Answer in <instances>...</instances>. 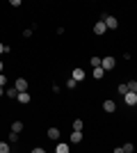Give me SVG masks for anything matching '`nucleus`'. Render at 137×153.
<instances>
[{
	"instance_id": "obj_1",
	"label": "nucleus",
	"mask_w": 137,
	"mask_h": 153,
	"mask_svg": "<svg viewBox=\"0 0 137 153\" xmlns=\"http://www.w3.org/2000/svg\"><path fill=\"white\" fill-rule=\"evenodd\" d=\"M101 66H103L105 71H112L117 66V59L112 57V55H103V57H101Z\"/></svg>"
},
{
	"instance_id": "obj_2",
	"label": "nucleus",
	"mask_w": 137,
	"mask_h": 153,
	"mask_svg": "<svg viewBox=\"0 0 137 153\" xmlns=\"http://www.w3.org/2000/svg\"><path fill=\"white\" fill-rule=\"evenodd\" d=\"M124 103L128 108H135L137 105V91H126L124 94Z\"/></svg>"
},
{
	"instance_id": "obj_3",
	"label": "nucleus",
	"mask_w": 137,
	"mask_h": 153,
	"mask_svg": "<svg viewBox=\"0 0 137 153\" xmlns=\"http://www.w3.org/2000/svg\"><path fill=\"white\" fill-rule=\"evenodd\" d=\"M105 32H107V25H105V21H98L96 25H94V34H96V37H103Z\"/></svg>"
},
{
	"instance_id": "obj_4",
	"label": "nucleus",
	"mask_w": 137,
	"mask_h": 153,
	"mask_svg": "<svg viewBox=\"0 0 137 153\" xmlns=\"http://www.w3.org/2000/svg\"><path fill=\"white\" fill-rule=\"evenodd\" d=\"M16 101H19L21 105H27V103L32 101V96H30V91H19V96H16Z\"/></svg>"
},
{
	"instance_id": "obj_5",
	"label": "nucleus",
	"mask_w": 137,
	"mask_h": 153,
	"mask_svg": "<svg viewBox=\"0 0 137 153\" xmlns=\"http://www.w3.org/2000/svg\"><path fill=\"white\" fill-rule=\"evenodd\" d=\"M103 21H105V25H107V30H117L119 27V21L114 16H103Z\"/></svg>"
},
{
	"instance_id": "obj_6",
	"label": "nucleus",
	"mask_w": 137,
	"mask_h": 153,
	"mask_svg": "<svg viewBox=\"0 0 137 153\" xmlns=\"http://www.w3.org/2000/svg\"><path fill=\"white\" fill-rule=\"evenodd\" d=\"M103 110L107 112V114H112V112L117 110V103L112 101V98H105V101H103Z\"/></svg>"
},
{
	"instance_id": "obj_7",
	"label": "nucleus",
	"mask_w": 137,
	"mask_h": 153,
	"mask_svg": "<svg viewBox=\"0 0 137 153\" xmlns=\"http://www.w3.org/2000/svg\"><path fill=\"white\" fill-rule=\"evenodd\" d=\"M14 87H16L19 91H27V80H25V78H16Z\"/></svg>"
},
{
	"instance_id": "obj_8",
	"label": "nucleus",
	"mask_w": 137,
	"mask_h": 153,
	"mask_svg": "<svg viewBox=\"0 0 137 153\" xmlns=\"http://www.w3.org/2000/svg\"><path fill=\"white\" fill-rule=\"evenodd\" d=\"M71 78H76V80H78V82H82V80H85V69H73V73H71Z\"/></svg>"
},
{
	"instance_id": "obj_9",
	"label": "nucleus",
	"mask_w": 137,
	"mask_h": 153,
	"mask_svg": "<svg viewBox=\"0 0 137 153\" xmlns=\"http://www.w3.org/2000/svg\"><path fill=\"white\" fill-rule=\"evenodd\" d=\"M69 142H71V144H80V142H82V130H73Z\"/></svg>"
},
{
	"instance_id": "obj_10",
	"label": "nucleus",
	"mask_w": 137,
	"mask_h": 153,
	"mask_svg": "<svg viewBox=\"0 0 137 153\" xmlns=\"http://www.w3.org/2000/svg\"><path fill=\"white\" fill-rule=\"evenodd\" d=\"M91 76L96 78V80H101V78L105 76V69H103V66H94V71H91Z\"/></svg>"
},
{
	"instance_id": "obj_11",
	"label": "nucleus",
	"mask_w": 137,
	"mask_h": 153,
	"mask_svg": "<svg viewBox=\"0 0 137 153\" xmlns=\"http://www.w3.org/2000/svg\"><path fill=\"white\" fill-rule=\"evenodd\" d=\"M48 140H59V128H48Z\"/></svg>"
},
{
	"instance_id": "obj_12",
	"label": "nucleus",
	"mask_w": 137,
	"mask_h": 153,
	"mask_svg": "<svg viewBox=\"0 0 137 153\" xmlns=\"http://www.w3.org/2000/svg\"><path fill=\"white\" fill-rule=\"evenodd\" d=\"M5 96H9V98H16V96H19V89H16V87H9V89H5Z\"/></svg>"
},
{
	"instance_id": "obj_13",
	"label": "nucleus",
	"mask_w": 137,
	"mask_h": 153,
	"mask_svg": "<svg viewBox=\"0 0 137 153\" xmlns=\"http://www.w3.org/2000/svg\"><path fill=\"white\" fill-rule=\"evenodd\" d=\"M69 149H71V146H69L66 142H59V144H57V153H69Z\"/></svg>"
},
{
	"instance_id": "obj_14",
	"label": "nucleus",
	"mask_w": 137,
	"mask_h": 153,
	"mask_svg": "<svg viewBox=\"0 0 137 153\" xmlns=\"http://www.w3.org/2000/svg\"><path fill=\"white\" fill-rule=\"evenodd\" d=\"M12 151V144L9 142H0V153H9Z\"/></svg>"
},
{
	"instance_id": "obj_15",
	"label": "nucleus",
	"mask_w": 137,
	"mask_h": 153,
	"mask_svg": "<svg viewBox=\"0 0 137 153\" xmlns=\"http://www.w3.org/2000/svg\"><path fill=\"white\" fill-rule=\"evenodd\" d=\"M12 130H14V133H21V130H23V121H14L12 123Z\"/></svg>"
},
{
	"instance_id": "obj_16",
	"label": "nucleus",
	"mask_w": 137,
	"mask_h": 153,
	"mask_svg": "<svg viewBox=\"0 0 137 153\" xmlns=\"http://www.w3.org/2000/svg\"><path fill=\"white\" fill-rule=\"evenodd\" d=\"M66 87H69V89H76V87H78V80H76V78H69V80H66Z\"/></svg>"
},
{
	"instance_id": "obj_17",
	"label": "nucleus",
	"mask_w": 137,
	"mask_h": 153,
	"mask_svg": "<svg viewBox=\"0 0 137 153\" xmlns=\"http://www.w3.org/2000/svg\"><path fill=\"white\" fill-rule=\"evenodd\" d=\"M82 128H85L82 119H76V121H73V130H82Z\"/></svg>"
},
{
	"instance_id": "obj_18",
	"label": "nucleus",
	"mask_w": 137,
	"mask_h": 153,
	"mask_svg": "<svg viewBox=\"0 0 137 153\" xmlns=\"http://www.w3.org/2000/svg\"><path fill=\"white\" fill-rule=\"evenodd\" d=\"M117 91H119V94H121V96H124L126 91H128V82H121V85H119V87H117Z\"/></svg>"
},
{
	"instance_id": "obj_19",
	"label": "nucleus",
	"mask_w": 137,
	"mask_h": 153,
	"mask_svg": "<svg viewBox=\"0 0 137 153\" xmlns=\"http://www.w3.org/2000/svg\"><path fill=\"white\" fill-rule=\"evenodd\" d=\"M16 142H19V133H9V144H16Z\"/></svg>"
},
{
	"instance_id": "obj_20",
	"label": "nucleus",
	"mask_w": 137,
	"mask_h": 153,
	"mask_svg": "<svg viewBox=\"0 0 137 153\" xmlns=\"http://www.w3.org/2000/svg\"><path fill=\"white\" fill-rule=\"evenodd\" d=\"M128 91H137V80H130V82H128Z\"/></svg>"
},
{
	"instance_id": "obj_21",
	"label": "nucleus",
	"mask_w": 137,
	"mask_h": 153,
	"mask_svg": "<svg viewBox=\"0 0 137 153\" xmlns=\"http://www.w3.org/2000/svg\"><path fill=\"white\" fill-rule=\"evenodd\" d=\"M89 62H91V66H101V57H96V55H94Z\"/></svg>"
},
{
	"instance_id": "obj_22",
	"label": "nucleus",
	"mask_w": 137,
	"mask_h": 153,
	"mask_svg": "<svg viewBox=\"0 0 137 153\" xmlns=\"http://www.w3.org/2000/svg\"><path fill=\"white\" fill-rule=\"evenodd\" d=\"M5 85H7V76H5V73H0V87H5Z\"/></svg>"
},
{
	"instance_id": "obj_23",
	"label": "nucleus",
	"mask_w": 137,
	"mask_h": 153,
	"mask_svg": "<svg viewBox=\"0 0 137 153\" xmlns=\"http://www.w3.org/2000/svg\"><path fill=\"white\" fill-rule=\"evenodd\" d=\"M23 37L30 39V37H32V30H30V27H27V30H23Z\"/></svg>"
},
{
	"instance_id": "obj_24",
	"label": "nucleus",
	"mask_w": 137,
	"mask_h": 153,
	"mask_svg": "<svg viewBox=\"0 0 137 153\" xmlns=\"http://www.w3.org/2000/svg\"><path fill=\"white\" fill-rule=\"evenodd\" d=\"M21 2H23V0H9V5H12V7H21Z\"/></svg>"
},
{
	"instance_id": "obj_25",
	"label": "nucleus",
	"mask_w": 137,
	"mask_h": 153,
	"mask_svg": "<svg viewBox=\"0 0 137 153\" xmlns=\"http://www.w3.org/2000/svg\"><path fill=\"white\" fill-rule=\"evenodd\" d=\"M5 48H7L5 44H0V55H2V53H5Z\"/></svg>"
},
{
	"instance_id": "obj_26",
	"label": "nucleus",
	"mask_w": 137,
	"mask_h": 153,
	"mask_svg": "<svg viewBox=\"0 0 137 153\" xmlns=\"http://www.w3.org/2000/svg\"><path fill=\"white\" fill-rule=\"evenodd\" d=\"M0 96H5V87H0Z\"/></svg>"
},
{
	"instance_id": "obj_27",
	"label": "nucleus",
	"mask_w": 137,
	"mask_h": 153,
	"mask_svg": "<svg viewBox=\"0 0 137 153\" xmlns=\"http://www.w3.org/2000/svg\"><path fill=\"white\" fill-rule=\"evenodd\" d=\"M2 69H5V64H2V62H0V73H2Z\"/></svg>"
},
{
	"instance_id": "obj_28",
	"label": "nucleus",
	"mask_w": 137,
	"mask_h": 153,
	"mask_svg": "<svg viewBox=\"0 0 137 153\" xmlns=\"http://www.w3.org/2000/svg\"><path fill=\"white\" fill-rule=\"evenodd\" d=\"M91 2H94V0H91Z\"/></svg>"
}]
</instances>
